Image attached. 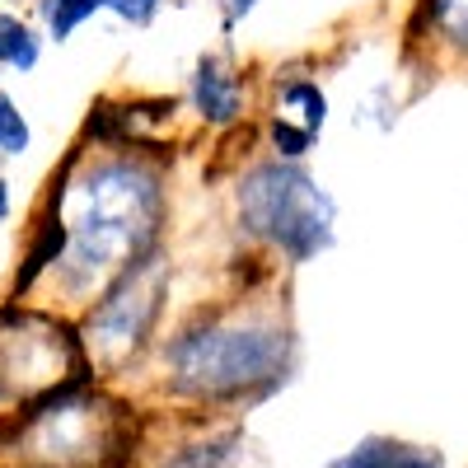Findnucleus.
<instances>
[{"label": "nucleus", "mask_w": 468, "mask_h": 468, "mask_svg": "<svg viewBox=\"0 0 468 468\" xmlns=\"http://www.w3.org/2000/svg\"><path fill=\"white\" fill-rule=\"evenodd\" d=\"M229 220L244 249L291 271L337 249V197L309 160H249L229 183Z\"/></svg>", "instance_id": "7ed1b4c3"}, {"label": "nucleus", "mask_w": 468, "mask_h": 468, "mask_svg": "<svg viewBox=\"0 0 468 468\" xmlns=\"http://www.w3.org/2000/svg\"><path fill=\"white\" fill-rule=\"evenodd\" d=\"M154 468H271V454L239 421H225V426H207L197 441L174 445Z\"/></svg>", "instance_id": "423d86ee"}, {"label": "nucleus", "mask_w": 468, "mask_h": 468, "mask_svg": "<svg viewBox=\"0 0 468 468\" xmlns=\"http://www.w3.org/2000/svg\"><path fill=\"white\" fill-rule=\"evenodd\" d=\"M165 5L169 0H108V15H117L127 28H150L165 15Z\"/></svg>", "instance_id": "dca6fc26"}, {"label": "nucleus", "mask_w": 468, "mask_h": 468, "mask_svg": "<svg viewBox=\"0 0 468 468\" xmlns=\"http://www.w3.org/2000/svg\"><path fill=\"white\" fill-rule=\"evenodd\" d=\"M408 37L426 48V57L468 66V0H412Z\"/></svg>", "instance_id": "0eeeda50"}, {"label": "nucleus", "mask_w": 468, "mask_h": 468, "mask_svg": "<svg viewBox=\"0 0 468 468\" xmlns=\"http://www.w3.org/2000/svg\"><path fill=\"white\" fill-rule=\"evenodd\" d=\"M103 10H108V0H37L43 28H48V37H57V43H66V37L80 28L85 19H94Z\"/></svg>", "instance_id": "ddd939ff"}, {"label": "nucleus", "mask_w": 468, "mask_h": 468, "mask_svg": "<svg viewBox=\"0 0 468 468\" xmlns=\"http://www.w3.org/2000/svg\"><path fill=\"white\" fill-rule=\"evenodd\" d=\"M262 150L267 154H282V160H309L314 154V141L319 136H309L300 127H286V122H271V117H262Z\"/></svg>", "instance_id": "4468645a"}, {"label": "nucleus", "mask_w": 468, "mask_h": 468, "mask_svg": "<svg viewBox=\"0 0 468 468\" xmlns=\"http://www.w3.org/2000/svg\"><path fill=\"white\" fill-rule=\"evenodd\" d=\"M28 145H33V132H28L24 108L10 94H0V154H5V160H19Z\"/></svg>", "instance_id": "2eb2a0df"}, {"label": "nucleus", "mask_w": 468, "mask_h": 468, "mask_svg": "<svg viewBox=\"0 0 468 468\" xmlns=\"http://www.w3.org/2000/svg\"><path fill=\"white\" fill-rule=\"evenodd\" d=\"M408 103H412V94H399V85H394V80H379V85H370V90L361 94L356 112H351V127H370V132H394Z\"/></svg>", "instance_id": "9b49d317"}, {"label": "nucleus", "mask_w": 468, "mask_h": 468, "mask_svg": "<svg viewBox=\"0 0 468 468\" xmlns=\"http://www.w3.org/2000/svg\"><path fill=\"white\" fill-rule=\"evenodd\" d=\"M37 57H43V33L19 15H0V66L24 75L37 66Z\"/></svg>", "instance_id": "f8f14e48"}, {"label": "nucleus", "mask_w": 468, "mask_h": 468, "mask_svg": "<svg viewBox=\"0 0 468 468\" xmlns=\"http://www.w3.org/2000/svg\"><path fill=\"white\" fill-rule=\"evenodd\" d=\"M52 207L70 229L66 258L57 262L66 291L103 295L127 262L160 249L169 220V187L165 169L145 154H108L80 178H61Z\"/></svg>", "instance_id": "f03ea898"}, {"label": "nucleus", "mask_w": 468, "mask_h": 468, "mask_svg": "<svg viewBox=\"0 0 468 468\" xmlns=\"http://www.w3.org/2000/svg\"><path fill=\"white\" fill-rule=\"evenodd\" d=\"M262 117L271 122H286V127H300L309 136H324L328 117H333V99L328 90L314 80V75H295V70H277L267 85V108Z\"/></svg>", "instance_id": "6e6552de"}, {"label": "nucleus", "mask_w": 468, "mask_h": 468, "mask_svg": "<svg viewBox=\"0 0 468 468\" xmlns=\"http://www.w3.org/2000/svg\"><path fill=\"white\" fill-rule=\"evenodd\" d=\"M66 244H70V229H66V220L52 211L43 225L33 229V239H28V253H24V267L15 271V295L19 291H28L43 271H52L61 258H66Z\"/></svg>", "instance_id": "9d476101"}, {"label": "nucleus", "mask_w": 468, "mask_h": 468, "mask_svg": "<svg viewBox=\"0 0 468 468\" xmlns=\"http://www.w3.org/2000/svg\"><path fill=\"white\" fill-rule=\"evenodd\" d=\"M187 112L197 117L207 132H234L249 122L253 112V94H249V75L229 52L211 48L192 61L187 70V94H183Z\"/></svg>", "instance_id": "39448f33"}, {"label": "nucleus", "mask_w": 468, "mask_h": 468, "mask_svg": "<svg viewBox=\"0 0 468 468\" xmlns=\"http://www.w3.org/2000/svg\"><path fill=\"white\" fill-rule=\"evenodd\" d=\"M169 282H174V258L169 249H150L136 262H127L112 277V286L94 300L90 324H85V346L90 361L122 370L136 351L154 337L169 304Z\"/></svg>", "instance_id": "20e7f679"}, {"label": "nucleus", "mask_w": 468, "mask_h": 468, "mask_svg": "<svg viewBox=\"0 0 468 468\" xmlns=\"http://www.w3.org/2000/svg\"><path fill=\"white\" fill-rule=\"evenodd\" d=\"M211 5H216V19H220V37H234L258 15L262 0H211Z\"/></svg>", "instance_id": "f3484780"}, {"label": "nucleus", "mask_w": 468, "mask_h": 468, "mask_svg": "<svg viewBox=\"0 0 468 468\" xmlns=\"http://www.w3.org/2000/svg\"><path fill=\"white\" fill-rule=\"evenodd\" d=\"M366 5H375V0H366Z\"/></svg>", "instance_id": "6ab92c4d"}, {"label": "nucleus", "mask_w": 468, "mask_h": 468, "mask_svg": "<svg viewBox=\"0 0 468 468\" xmlns=\"http://www.w3.org/2000/svg\"><path fill=\"white\" fill-rule=\"evenodd\" d=\"M5 220H10V183L0 178V225H5Z\"/></svg>", "instance_id": "a211bd4d"}, {"label": "nucleus", "mask_w": 468, "mask_h": 468, "mask_svg": "<svg viewBox=\"0 0 468 468\" xmlns=\"http://www.w3.org/2000/svg\"><path fill=\"white\" fill-rule=\"evenodd\" d=\"M328 468H445V454L403 436H361L337 459H328Z\"/></svg>", "instance_id": "1a4fd4ad"}, {"label": "nucleus", "mask_w": 468, "mask_h": 468, "mask_svg": "<svg viewBox=\"0 0 468 468\" xmlns=\"http://www.w3.org/2000/svg\"><path fill=\"white\" fill-rule=\"evenodd\" d=\"M169 399L192 408H253L295 379L300 342L286 295L239 291L197 309L160 346Z\"/></svg>", "instance_id": "f257e3e1"}]
</instances>
